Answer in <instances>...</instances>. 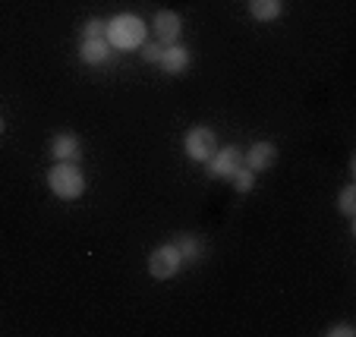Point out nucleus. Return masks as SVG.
<instances>
[{
    "label": "nucleus",
    "mask_w": 356,
    "mask_h": 337,
    "mask_svg": "<svg viewBox=\"0 0 356 337\" xmlns=\"http://www.w3.org/2000/svg\"><path fill=\"white\" fill-rule=\"evenodd\" d=\"M145 28L148 26L136 13H120L108 22L104 38H108L111 47H117V51H136V47L145 44Z\"/></svg>",
    "instance_id": "1"
},
{
    "label": "nucleus",
    "mask_w": 356,
    "mask_h": 337,
    "mask_svg": "<svg viewBox=\"0 0 356 337\" xmlns=\"http://www.w3.org/2000/svg\"><path fill=\"white\" fill-rule=\"evenodd\" d=\"M161 54H164V44H142V60H148V63H158L161 60Z\"/></svg>",
    "instance_id": "16"
},
{
    "label": "nucleus",
    "mask_w": 356,
    "mask_h": 337,
    "mask_svg": "<svg viewBox=\"0 0 356 337\" xmlns=\"http://www.w3.org/2000/svg\"><path fill=\"white\" fill-rule=\"evenodd\" d=\"M230 180H234V189H236V192H243V196H246L249 189L256 186V174H252V170H249L246 164H243V167L236 170V174L230 176Z\"/></svg>",
    "instance_id": "14"
},
{
    "label": "nucleus",
    "mask_w": 356,
    "mask_h": 337,
    "mask_svg": "<svg viewBox=\"0 0 356 337\" xmlns=\"http://www.w3.org/2000/svg\"><path fill=\"white\" fill-rule=\"evenodd\" d=\"M158 67L168 76H183L189 69V51L183 44H164V54L158 60Z\"/></svg>",
    "instance_id": "8"
},
{
    "label": "nucleus",
    "mask_w": 356,
    "mask_h": 337,
    "mask_svg": "<svg viewBox=\"0 0 356 337\" xmlns=\"http://www.w3.org/2000/svg\"><path fill=\"white\" fill-rule=\"evenodd\" d=\"M155 35L161 44H177L183 35V19L174 10H158L155 13Z\"/></svg>",
    "instance_id": "7"
},
{
    "label": "nucleus",
    "mask_w": 356,
    "mask_h": 337,
    "mask_svg": "<svg viewBox=\"0 0 356 337\" xmlns=\"http://www.w3.org/2000/svg\"><path fill=\"white\" fill-rule=\"evenodd\" d=\"M3 129H7V123H3V117H0V133H3Z\"/></svg>",
    "instance_id": "18"
},
{
    "label": "nucleus",
    "mask_w": 356,
    "mask_h": 337,
    "mask_svg": "<svg viewBox=\"0 0 356 337\" xmlns=\"http://www.w3.org/2000/svg\"><path fill=\"white\" fill-rule=\"evenodd\" d=\"M328 337H356V328L350 322H341V324H331L328 328Z\"/></svg>",
    "instance_id": "17"
},
{
    "label": "nucleus",
    "mask_w": 356,
    "mask_h": 337,
    "mask_svg": "<svg viewBox=\"0 0 356 337\" xmlns=\"http://www.w3.org/2000/svg\"><path fill=\"white\" fill-rule=\"evenodd\" d=\"M174 246H177V249H180V258H183V262H193V258H199L202 252H205V249H202V243H199V240H195V236H189V233L177 236V240H174Z\"/></svg>",
    "instance_id": "12"
},
{
    "label": "nucleus",
    "mask_w": 356,
    "mask_h": 337,
    "mask_svg": "<svg viewBox=\"0 0 356 337\" xmlns=\"http://www.w3.org/2000/svg\"><path fill=\"white\" fill-rule=\"evenodd\" d=\"M104 28H108V22L95 16V19H88L82 26V38H104Z\"/></svg>",
    "instance_id": "15"
},
{
    "label": "nucleus",
    "mask_w": 356,
    "mask_h": 337,
    "mask_svg": "<svg viewBox=\"0 0 356 337\" xmlns=\"http://www.w3.org/2000/svg\"><path fill=\"white\" fill-rule=\"evenodd\" d=\"M79 57L88 67H101L111 57V41L108 38H82L79 44Z\"/></svg>",
    "instance_id": "10"
},
{
    "label": "nucleus",
    "mask_w": 356,
    "mask_h": 337,
    "mask_svg": "<svg viewBox=\"0 0 356 337\" xmlns=\"http://www.w3.org/2000/svg\"><path fill=\"white\" fill-rule=\"evenodd\" d=\"M180 265H183L180 249L174 243H164L148 256V274L155 277V281H168V277H174L180 271Z\"/></svg>",
    "instance_id": "4"
},
{
    "label": "nucleus",
    "mask_w": 356,
    "mask_h": 337,
    "mask_svg": "<svg viewBox=\"0 0 356 337\" xmlns=\"http://www.w3.org/2000/svg\"><path fill=\"white\" fill-rule=\"evenodd\" d=\"M183 151H186L189 161L195 164H209V158L218 151V135L209 126H193L183 139Z\"/></svg>",
    "instance_id": "3"
},
{
    "label": "nucleus",
    "mask_w": 356,
    "mask_h": 337,
    "mask_svg": "<svg viewBox=\"0 0 356 337\" xmlns=\"http://www.w3.org/2000/svg\"><path fill=\"white\" fill-rule=\"evenodd\" d=\"M275 161H277V145L275 142H256V145L246 151V158H243V164H246L252 174H265V170H271Z\"/></svg>",
    "instance_id": "6"
},
{
    "label": "nucleus",
    "mask_w": 356,
    "mask_h": 337,
    "mask_svg": "<svg viewBox=\"0 0 356 337\" xmlns=\"http://www.w3.org/2000/svg\"><path fill=\"white\" fill-rule=\"evenodd\" d=\"M284 13V0H249V16L256 22H275Z\"/></svg>",
    "instance_id": "11"
},
{
    "label": "nucleus",
    "mask_w": 356,
    "mask_h": 337,
    "mask_svg": "<svg viewBox=\"0 0 356 337\" xmlns=\"http://www.w3.org/2000/svg\"><path fill=\"white\" fill-rule=\"evenodd\" d=\"M337 211H341L343 217H356V186L350 183V186H343L341 199H337Z\"/></svg>",
    "instance_id": "13"
},
{
    "label": "nucleus",
    "mask_w": 356,
    "mask_h": 337,
    "mask_svg": "<svg viewBox=\"0 0 356 337\" xmlns=\"http://www.w3.org/2000/svg\"><path fill=\"white\" fill-rule=\"evenodd\" d=\"M47 189L63 202H73V199H79L86 192V176L76 167V161H57L47 170Z\"/></svg>",
    "instance_id": "2"
},
{
    "label": "nucleus",
    "mask_w": 356,
    "mask_h": 337,
    "mask_svg": "<svg viewBox=\"0 0 356 337\" xmlns=\"http://www.w3.org/2000/svg\"><path fill=\"white\" fill-rule=\"evenodd\" d=\"M51 155H54L57 161H79V158H82L79 135H76V133L54 135V142H51Z\"/></svg>",
    "instance_id": "9"
},
{
    "label": "nucleus",
    "mask_w": 356,
    "mask_h": 337,
    "mask_svg": "<svg viewBox=\"0 0 356 337\" xmlns=\"http://www.w3.org/2000/svg\"><path fill=\"white\" fill-rule=\"evenodd\" d=\"M243 167V151L236 149V145H227V149H218L215 155L209 158V170L211 176H234L236 170Z\"/></svg>",
    "instance_id": "5"
}]
</instances>
